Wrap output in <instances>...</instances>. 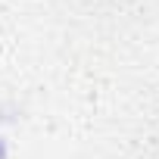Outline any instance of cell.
Returning a JSON list of instances; mask_svg holds the SVG:
<instances>
[{
	"mask_svg": "<svg viewBox=\"0 0 159 159\" xmlns=\"http://www.w3.org/2000/svg\"><path fill=\"white\" fill-rule=\"evenodd\" d=\"M7 156V150H3V140H0V159H3Z\"/></svg>",
	"mask_w": 159,
	"mask_h": 159,
	"instance_id": "1",
	"label": "cell"
}]
</instances>
